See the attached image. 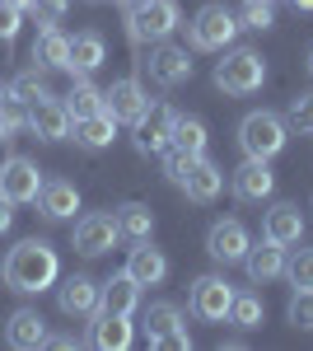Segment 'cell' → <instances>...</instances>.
Listing matches in <instances>:
<instances>
[{"instance_id": "cell-1", "label": "cell", "mask_w": 313, "mask_h": 351, "mask_svg": "<svg viewBox=\"0 0 313 351\" xmlns=\"http://www.w3.org/2000/svg\"><path fill=\"white\" fill-rule=\"evenodd\" d=\"M0 276L19 295H42V291H52L56 281H61V258H56V248L47 239H19L5 253Z\"/></svg>"}, {"instance_id": "cell-2", "label": "cell", "mask_w": 313, "mask_h": 351, "mask_svg": "<svg viewBox=\"0 0 313 351\" xmlns=\"http://www.w3.org/2000/svg\"><path fill=\"white\" fill-rule=\"evenodd\" d=\"M210 80L229 99H248L266 84V56L253 52V47H225V61H215Z\"/></svg>"}, {"instance_id": "cell-3", "label": "cell", "mask_w": 313, "mask_h": 351, "mask_svg": "<svg viewBox=\"0 0 313 351\" xmlns=\"http://www.w3.org/2000/svg\"><path fill=\"white\" fill-rule=\"evenodd\" d=\"M286 141H290L286 117L271 108H258L238 122V150H243V160H276L286 150Z\"/></svg>"}, {"instance_id": "cell-4", "label": "cell", "mask_w": 313, "mask_h": 351, "mask_svg": "<svg viewBox=\"0 0 313 351\" xmlns=\"http://www.w3.org/2000/svg\"><path fill=\"white\" fill-rule=\"evenodd\" d=\"M238 14L229 5H201L187 24V52H225L238 38Z\"/></svg>"}, {"instance_id": "cell-5", "label": "cell", "mask_w": 313, "mask_h": 351, "mask_svg": "<svg viewBox=\"0 0 313 351\" xmlns=\"http://www.w3.org/2000/svg\"><path fill=\"white\" fill-rule=\"evenodd\" d=\"M178 28H183L178 0H136V5H127L131 43H168Z\"/></svg>"}, {"instance_id": "cell-6", "label": "cell", "mask_w": 313, "mask_h": 351, "mask_svg": "<svg viewBox=\"0 0 313 351\" xmlns=\"http://www.w3.org/2000/svg\"><path fill=\"white\" fill-rule=\"evenodd\" d=\"M229 304H234V286L220 276V271H206L192 281L187 291V314L197 324H229Z\"/></svg>"}, {"instance_id": "cell-7", "label": "cell", "mask_w": 313, "mask_h": 351, "mask_svg": "<svg viewBox=\"0 0 313 351\" xmlns=\"http://www.w3.org/2000/svg\"><path fill=\"white\" fill-rule=\"evenodd\" d=\"M145 342L150 347H168V351H187L192 347V332L183 324V309L173 300H155L145 309Z\"/></svg>"}, {"instance_id": "cell-8", "label": "cell", "mask_w": 313, "mask_h": 351, "mask_svg": "<svg viewBox=\"0 0 313 351\" xmlns=\"http://www.w3.org/2000/svg\"><path fill=\"white\" fill-rule=\"evenodd\" d=\"M42 169L28 160V155H10V160L0 164V197H10L14 206H28V202H38V192H42Z\"/></svg>"}, {"instance_id": "cell-9", "label": "cell", "mask_w": 313, "mask_h": 351, "mask_svg": "<svg viewBox=\"0 0 313 351\" xmlns=\"http://www.w3.org/2000/svg\"><path fill=\"white\" fill-rule=\"evenodd\" d=\"M248 248H253V234H248V225L243 220H215L206 234V253L220 263V267H238L243 258H248Z\"/></svg>"}, {"instance_id": "cell-10", "label": "cell", "mask_w": 313, "mask_h": 351, "mask_svg": "<svg viewBox=\"0 0 313 351\" xmlns=\"http://www.w3.org/2000/svg\"><path fill=\"white\" fill-rule=\"evenodd\" d=\"M229 192H234V202H243V206H262V202H271V192H276L271 160H243L234 173H229Z\"/></svg>"}, {"instance_id": "cell-11", "label": "cell", "mask_w": 313, "mask_h": 351, "mask_svg": "<svg viewBox=\"0 0 313 351\" xmlns=\"http://www.w3.org/2000/svg\"><path fill=\"white\" fill-rule=\"evenodd\" d=\"M122 239V230H117V216H108V211H89V216L75 220V253L79 258H103L112 253Z\"/></svg>"}, {"instance_id": "cell-12", "label": "cell", "mask_w": 313, "mask_h": 351, "mask_svg": "<svg viewBox=\"0 0 313 351\" xmlns=\"http://www.w3.org/2000/svg\"><path fill=\"white\" fill-rule=\"evenodd\" d=\"M173 117L178 112L168 104H150V108L136 117V150L140 155H164L168 150V136H173Z\"/></svg>"}, {"instance_id": "cell-13", "label": "cell", "mask_w": 313, "mask_h": 351, "mask_svg": "<svg viewBox=\"0 0 313 351\" xmlns=\"http://www.w3.org/2000/svg\"><path fill=\"white\" fill-rule=\"evenodd\" d=\"M150 80L159 89H178V84L192 80V52L187 47H173V43H155V52H150Z\"/></svg>"}, {"instance_id": "cell-14", "label": "cell", "mask_w": 313, "mask_h": 351, "mask_svg": "<svg viewBox=\"0 0 313 351\" xmlns=\"http://www.w3.org/2000/svg\"><path fill=\"white\" fill-rule=\"evenodd\" d=\"M28 132L38 136V141H66L71 136V108H66V99H38V104H28Z\"/></svg>"}, {"instance_id": "cell-15", "label": "cell", "mask_w": 313, "mask_h": 351, "mask_svg": "<svg viewBox=\"0 0 313 351\" xmlns=\"http://www.w3.org/2000/svg\"><path fill=\"white\" fill-rule=\"evenodd\" d=\"M103 108L117 117V122H131L136 127V117L150 108V94H145V84L136 80V75H127V80H112L103 89Z\"/></svg>"}, {"instance_id": "cell-16", "label": "cell", "mask_w": 313, "mask_h": 351, "mask_svg": "<svg viewBox=\"0 0 313 351\" xmlns=\"http://www.w3.org/2000/svg\"><path fill=\"white\" fill-rule=\"evenodd\" d=\"M243 271H248V281H253V286H271V281H281V276H286V243H276V239H266V234H262V243L248 248Z\"/></svg>"}, {"instance_id": "cell-17", "label": "cell", "mask_w": 313, "mask_h": 351, "mask_svg": "<svg viewBox=\"0 0 313 351\" xmlns=\"http://www.w3.org/2000/svg\"><path fill=\"white\" fill-rule=\"evenodd\" d=\"M56 304H61V314H66V319H89V314L99 309V281H94V276H84V271L66 276V281L56 286Z\"/></svg>"}, {"instance_id": "cell-18", "label": "cell", "mask_w": 313, "mask_h": 351, "mask_svg": "<svg viewBox=\"0 0 313 351\" xmlns=\"http://www.w3.org/2000/svg\"><path fill=\"white\" fill-rule=\"evenodd\" d=\"M89 342L99 351H127L136 342V332H131V319L127 314H108V309H94L89 314Z\"/></svg>"}, {"instance_id": "cell-19", "label": "cell", "mask_w": 313, "mask_h": 351, "mask_svg": "<svg viewBox=\"0 0 313 351\" xmlns=\"http://www.w3.org/2000/svg\"><path fill=\"white\" fill-rule=\"evenodd\" d=\"M71 136H75L79 150H108L117 141V117L108 108L89 112V117H71Z\"/></svg>"}, {"instance_id": "cell-20", "label": "cell", "mask_w": 313, "mask_h": 351, "mask_svg": "<svg viewBox=\"0 0 313 351\" xmlns=\"http://www.w3.org/2000/svg\"><path fill=\"white\" fill-rule=\"evenodd\" d=\"M127 276L145 291V286H159L164 276H168V258H164V248H155L150 239H140L136 248H131L127 258Z\"/></svg>"}, {"instance_id": "cell-21", "label": "cell", "mask_w": 313, "mask_h": 351, "mask_svg": "<svg viewBox=\"0 0 313 351\" xmlns=\"http://www.w3.org/2000/svg\"><path fill=\"white\" fill-rule=\"evenodd\" d=\"M5 342L14 351H38L47 347V319L38 309H14L10 324H5Z\"/></svg>"}, {"instance_id": "cell-22", "label": "cell", "mask_w": 313, "mask_h": 351, "mask_svg": "<svg viewBox=\"0 0 313 351\" xmlns=\"http://www.w3.org/2000/svg\"><path fill=\"white\" fill-rule=\"evenodd\" d=\"M262 234L286 243V248H295V243L304 239V216H299V206H295V202H276V206L262 216Z\"/></svg>"}, {"instance_id": "cell-23", "label": "cell", "mask_w": 313, "mask_h": 351, "mask_svg": "<svg viewBox=\"0 0 313 351\" xmlns=\"http://www.w3.org/2000/svg\"><path fill=\"white\" fill-rule=\"evenodd\" d=\"M183 192H187V202H192V206H210V202L225 192V169H220L215 160H206V155H201V160H197V169L187 173Z\"/></svg>"}, {"instance_id": "cell-24", "label": "cell", "mask_w": 313, "mask_h": 351, "mask_svg": "<svg viewBox=\"0 0 313 351\" xmlns=\"http://www.w3.org/2000/svg\"><path fill=\"white\" fill-rule=\"evenodd\" d=\"M33 66L42 71H71V38L56 24L38 28V43H33Z\"/></svg>"}, {"instance_id": "cell-25", "label": "cell", "mask_w": 313, "mask_h": 351, "mask_svg": "<svg viewBox=\"0 0 313 351\" xmlns=\"http://www.w3.org/2000/svg\"><path fill=\"white\" fill-rule=\"evenodd\" d=\"M38 211H42V220H75V211H79L75 183H66V178L42 183V192H38Z\"/></svg>"}, {"instance_id": "cell-26", "label": "cell", "mask_w": 313, "mask_h": 351, "mask_svg": "<svg viewBox=\"0 0 313 351\" xmlns=\"http://www.w3.org/2000/svg\"><path fill=\"white\" fill-rule=\"evenodd\" d=\"M136 304H140V286L127 276V267L117 271V276H108L103 286H99V309H108V314H136Z\"/></svg>"}, {"instance_id": "cell-27", "label": "cell", "mask_w": 313, "mask_h": 351, "mask_svg": "<svg viewBox=\"0 0 313 351\" xmlns=\"http://www.w3.org/2000/svg\"><path fill=\"white\" fill-rule=\"evenodd\" d=\"M103 61H108L103 33L84 28V33H75V38H71V75H94Z\"/></svg>"}, {"instance_id": "cell-28", "label": "cell", "mask_w": 313, "mask_h": 351, "mask_svg": "<svg viewBox=\"0 0 313 351\" xmlns=\"http://www.w3.org/2000/svg\"><path fill=\"white\" fill-rule=\"evenodd\" d=\"M112 216H117L122 239H131V243H140V239H150V234H155V211H150L145 202H127V206H117Z\"/></svg>"}, {"instance_id": "cell-29", "label": "cell", "mask_w": 313, "mask_h": 351, "mask_svg": "<svg viewBox=\"0 0 313 351\" xmlns=\"http://www.w3.org/2000/svg\"><path fill=\"white\" fill-rule=\"evenodd\" d=\"M168 145H178V150H187V155H197V160H201V155H206V145H210L206 122L178 112V117H173V136H168Z\"/></svg>"}, {"instance_id": "cell-30", "label": "cell", "mask_w": 313, "mask_h": 351, "mask_svg": "<svg viewBox=\"0 0 313 351\" xmlns=\"http://www.w3.org/2000/svg\"><path fill=\"white\" fill-rule=\"evenodd\" d=\"M262 319H266V304H262V295H253V291H234L229 324H234L238 332H253V328H262Z\"/></svg>"}, {"instance_id": "cell-31", "label": "cell", "mask_w": 313, "mask_h": 351, "mask_svg": "<svg viewBox=\"0 0 313 351\" xmlns=\"http://www.w3.org/2000/svg\"><path fill=\"white\" fill-rule=\"evenodd\" d=\"M66 108H71V117H89V112H99V108H103V89H94L89 75H75L71 94H66Z\"/></svg>"}, {"instance_id": "cell-32", "label": "cell", "mask_w": 313, "mask_h": 351, "mask_svg": "<svg viewBox=\"0 0 313 351\" xmlns=\"http://www.w3.org/2000/svg\"><path fill=\"white\" fill-rule=\"evenodd\" d=\"M286 281L295 291H313V243H299L286 258Z\"/></svg>"}, {"instance_id": "cell-33", "label": "cell", "mask_w": 313, "mask_h": 351, "mask_svg": "<svg viewBox=\"0 0 313 351\" xmlns=\"http://www.w3.org/2000/svg\"><path fill=\"white\" fill-rule=\"evenodd\" d=\"M238 24L253 33L276 28V0H238Z\"/></svg>"}, {"instance_id": "cell-34", "label": "cell", "mask_w": 313, "mask_h": 351, "mask_svg": "<svg viewBox=\"0 0 313 351\" xmlns=\"http://www.w3.org/2000/svg\"><path fill=\"white\" fill-rule=\"evenodd\" d=\"M10 94H14L19 104H38V99H47L52 89H47V80H42V66L19 71V75H14V84H10Z\"/></svg>"}, {"instance_id": "cell-35", "label": "cell", "mask_w": 313, "mask_h": 351, "mask_svg": "<svg viewBox=\"0 0 313 351\" xmlns=\"http://www.w3.org/2000/svg\"><path fill=\"white\" fill-rule=\"evenodd\" d=\"M159 164H164V178H168L173 188H183L187 173L197 169V155H187V150H178V145H168V150L159 155Z\"/></svg>"}, {"instance_id": "cell-36", "label": "cell", "mask_w": 313, "mask_h": 351, "mask_svg": "<svg viewBox=\"0 0 313 351\" xmlns=\"http://www.w3.org/2000/svg\"><path fill=\"white\" fill-rule=\"evenodd\" d=\"M286 127L299 136H313V89H304V94H295L286 108Z\"/></svg>"}, {"instance_id": "cell-37", "label": "cell", "mask_w": 313, "mask_h": 351, "mask_svg": "<svg viewBox=\"0 0 313 351\" xmlns=\"http://www.w3.org/2000/svg\"><path fill=\"white\" fill-rule=\"evenodd\" d=\"M286 319H290L295 328H304V332H313V291H295V295H290Z\"/></svg>"}, {"instance_id": "cell-38", "label": "cell", "mask_w": 313, "mask_h": 351, "mask_svg": "<svg viewBox=\"0 0 313 351\" xmlns=\"http://www.w3.org/2000/svg\"><path fill=\"white\" fill-rule=\"evenodd\" d=\"M24 127H28V104H19V99L10 94V99L0 104V132L14 136V132H24Z\"/></svg>"}, {"instance_id": "cell-39", "label": "cell", "mask_w": 313, "mask_h": 351, "mask_svg": "<svg viewBox=\"0 0 313 351\" xmlns=\"http://www.w3.org/2000/svg\"><path fill=\"white\" fill-rule=\"evenodd\" d=\"M19 28H24V10L14 0H0V43H14Z\"/></svg>"}, {"instance_id": "cell-40", "label": "cell", "mask_w": 313, "mask_h": 351, "mask_svg": "<svg viewBox=\"0 0 313 351\" xmlns=\"http://www.w3.org/2000/svg\"><path fill=\"white\" fill-rule=\"evenodd\" d=\"M47 347L71 351V347H79V337H75V332H47Z\"/></svg>"}, {"instance_id": "cell-41", "label": "cell", "mask_w": 313, "mask_h": 351, "mask_svg": "<svg viewBox=\"0 0 313 351\" xmlns=\"http://www.w3.org/2000/svg\"><path fill=\"white\" fill-rule=\"evenodd\" d=\"M10 225H14V202L0 197V234H10Z\"/></svg>"}, {"instance_id": "cell-42", "label": "cell", "mask_w": 313, "mask_h": 351, "mask_svg": "<svg viewBox=\"0 0 313 351\" xmlns=\"http://www.w3.org/2000/svg\"><path fill=\"white\" fill-rule=\"evenodd\" d=\"M295 10H304V14H313V0H295Z\"/></svg>"}, {"instance_id": "cell-43", "label": "cell", "mask_w": 313, "mask_h": 351, "mask_svg": "<svg viewBox=\"0 0 313 351\" xmlns=\"http://www.w3.org/2000/svg\"><path fill=\"white\" fill-rule=\"evenodd\" d=\"M5 99H10V84H0V104H5Z\"/></svg>"}, {"instance_id": "cell-44", "label": "cell", "mask_w": 313, "mask_h": 351, "mask_svg": "<svg viewBox=\"0 0 313 351\" xmlns=\"http://www.w3.org/2000/svg\"><path fill=\"white\" fill-rule=\"evenodd\" d=\"M304 66H309V75H313V47H309V61H304Z\"/></svg>"}, {"instance_id": "cell-45", "label": "cell", "mask_w": 313, "mask_h": 351, "mask_svg": "<svg viewBox=\"0 0 313 351\" xmlns=\"http://www.w3.org/2000/svg\"><path fill=\"white\" fill-rule=\"evenodd\" d=\"M5 141H10V136H5V132H0V145H5Z\"/></svg>"}, {"instance_id": "cell-46", "label": "cell", "mask_w": 313, "mask_h": 351, "mask_svg": "<svg viewBox=\"0 0 313 351\" xmlns=\"http://www.w3.org/2000/svg\"><path fill=\"white\" fill-rule=\"evenodd\" d=\"M122 5H136V0H122Z\"/></svg>"}]
</instances>
